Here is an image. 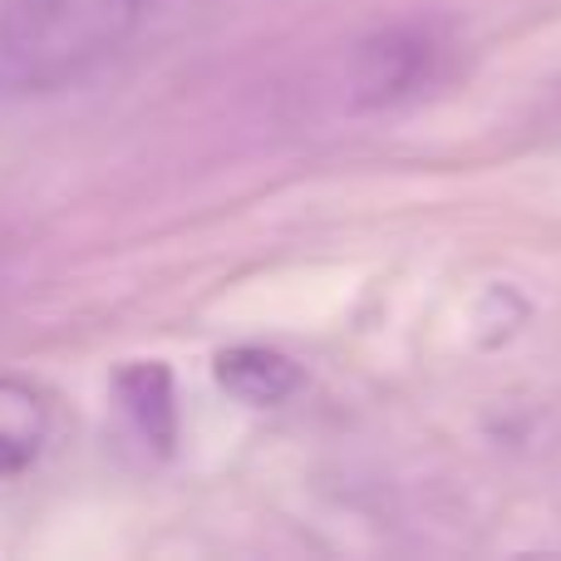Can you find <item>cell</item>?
I'll return each mask as SVG.
<instances>
[{"label":"cell","mask_w":561,"mask_h":561,"mask_svg":"<svg viewBox=\"0 0 561 561\" xmlns=\"http://www.w3.org/2000/svg\"><path fill=\"white\" fill-rule=\"evenodd\" d=\"M153 0H0V99H49L108 65Z\"/></svg>","instance_id":"1"},{"label":"cell","mask_w":561,"mask_h":561,"mask_svg":"<svg viewBox=\"0 0 561 561\" xmlns=\"http://www.w3.org/2000/svg\"><path fill=\"white\" fill-rule=\"evenodd\" d=\"M114 394L124 419L134 424V434L144 438L148 448L168 454L178 444V394H173V375H168L158 359H138V365H124L114 379Z\"/></svg>","instance_id":"3"},{"label":"cell","mask_w":561,"mask_h":561,"mask_svg":"<svg viewBox=\"0 0 561 561\" xmlns=\"http://www.w3.org/2000/svg\"><path fill=\"white\" fill-rule=\"evenodd\" d=\"M213 375L222 385V394H232L237 404H252V409H272L280 399L296 394V385H300L296 359H286L280 350H266V345L222 350Z\"/></svg>","instance_id":"4"},{"label":"cell","mask_w":561,"mask_h":561,"mask_svg":"<svg viewBox=\"0 0 561 561\" xmlns=\"http://www.w3.org/2000/svg\"><path fill=\"white\" fill-rule=\"evenodd\" d=\"M49 438V404L30 379L0 375V478L25 473Z\"/></svg>","instance_id":"5"},{"label":"cell","mask_w":561,"mask_h":561,"mask_svg":"<svg viewBox=\"0 0 561 561\" xmlns=\"http://www.w3.org/2000/svg\"><path fill=\"white\" fill-rule=\"evenodd\" d=\"M438 69V39L424 25H389L375 30L350 49L345 65V89L355 108H389L404 104L409 94L434 79Z\"/></svg>","instance_id":"2"}]
</instances>
